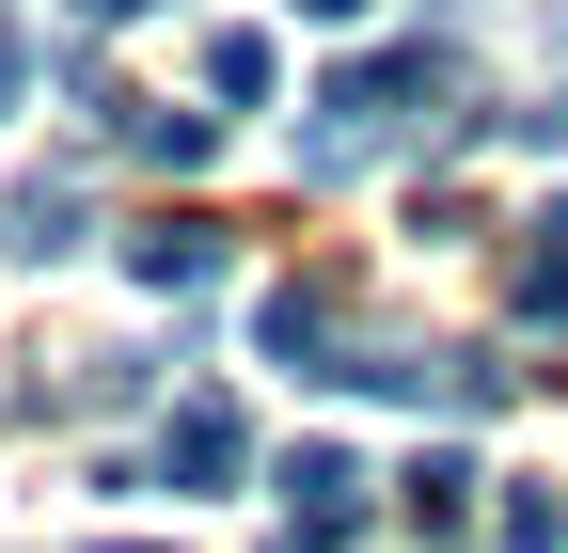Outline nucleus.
Masks as SVG:
<instances>
[{
	"label": "nucleus",
	"mask_w": 568,
	"mask_h": 553,
	"mask_svg": "<svg viewBox=\"0 0 568 553\" xmlns=\"http://www.w3.org/2000/svg\"><path fill=\"white\" fill-rule=\"evenodd\" d=\"M316 111H332V127H316V174H347L364 143H395L410 111H443V48H379V63H347Z\"/></svg>",
	"instance_id": "obj_1"
},
{
	"label": "nucleus",
	"mask_w": 568,
	"mask_h": 553,
	"mask_svg": "<svg viewBox=\"0 0 568 553\" xmlns=\"http://www.w3.org/2000/svg\"><path fill=\"white\" fill-rule=\"evenodd\" d=\"M347 537H364V459L301 443V459H284V553H347Z\"/></svg>",
	"instance_id": "obj_2"
},
{
	"label": "nucleus",
	"mask_w": 568,
	"mask_h": 553,
	"mask_svg": "<svg viewBox=\"0 0 568 553\" xmlns=\"http://www.w3.org/2000/svg\"><path fill=\"white\" fill-rule=\"evenodd\" d=\"M159 474H190V491H205V474H237V411H222V395H190L174 428H159Z\"/></svg>",
	"instance_id": "obj_3"
},
{
	"label": "nucleus",
	"mask_w": 568,
	"mask_h": 553,
	"mask_svg": "<svg viewBox=\"0 0 568 553\" xmlns=\"http://www.w3.org/2000/svg\"><path fill=\"white\" fill-rule=\"evenodd\" d=\"M126 269H142V285H205V269H222V238H205V222H142Z\"/></svg>",
	"instance_id": "obj_4"
},
{
	"label": "nucleus",
	"mask_w": 568,
	"mask_h": 553,
	"mask_svg": "<svg viewBox=\"0 0 568 553\" xmlns=\"http://www.w3.org/2000/svg\"><path fill=\"white\" fill-rule=\"evenodd\" d=\"M521 316H568V205L521 222Z\"/></svg>",
	"instance_id": "obj_5"
},
{
	"label": "nucleus",
	"mask_w": 568,
	"mask_h": 553,
	"mask_svg": "<svg viewBox=\"0 0 568 553\" xmlns=\"http://www.w3.org/2000/svg\"><path fill=\"white\" fill-rule=\"evenodd\" d=\"M458 491H474V459H410V537L426 553H458Z\"/></svg>",
	"instance_id": "obj_6"
},
{
	"label": "nucleus",
	"mask_w": 568,
	"mask_h": 553,
	"mask_svg": "<svg viewBox=\"0 0 568 553\" xmlns=\"http://www.w3.org/2000/svg\"><path fill=\"white\" fill-rule=\"evenodd\" d=\"M268 80H284V48H268V32H222V48H205V95H222V111H253Z\"/></svg>",
	"instance_id": "obj_7"
},
{
	"label": "nucleus",
	"mask_w": 568,
	"mask_h": 553,
	"mask_svg": "<svg viewBox=\"0 0 568 553\" xmlns=\"http://www.w3.org/2000/svg\"><path fill=\"white\" fill-rule=\"evenodd\" d=\"M17 253H32V269H48V253H80V190H48V174H32V190H17Z\"/></svg>",
	"instance_id": "obj_8"
},
{
	"label": "nucleus",
	"mask_w": 568,
	"mask_h": 553,
	"mask_svg": "<svg viewBox=\"0 0 568 553\" xmlns=\"http://www.w3.org/2000/svg\"><path fill=\"white\" fill-rule=\"evenodd\" d=\"M489 553H568V491H521L506 522H489Z\"/></svg>",
	"instance_id": "obj_9"
},
{
	"label": "nucleus",
	"mask_w": 568,
	"mask_h": 553,
	"mask_svg": "<svg viewBox=\"0 0 568 553\" xmlns=\"http://www.w3.org/2000/svg\"><path fill=\"white\" fill-rule=\"evenodd\" d=\"M17 80H32V32H17V17H0V95H17Z\"/></svg>",
	"instance_id": "obj_10"
},
{
	"label": "nucleus",
	"mask_w": 568,
	"mask_h": 553,
	"mask_svg": "<svg viewBox=\"0 0 568 553\" xmlns=\"http://www.w3.org/2000/svg\"><path fill=\"white\" fill-rule=\"evenodd\" d=\"M521 127H537V143H568V80H552V95H537V111H521Z\"/></svg>",
	"instance_id": "obj_11"
},
{
	"label": "nucleus",
	"mask_w": 568,
	"mask_h": 553,
	"mask_svg": "<svg viewBox=\"0 0 568 553\" xmlns=\"http://www.w3.org/2000/svg\"><path fill=\"white\" fill-rule=\"evenodd\" d=\"M63 17H142V0H63Z\"/></svg>",
	"instance_id": "obj_12"
}]
</instances>
